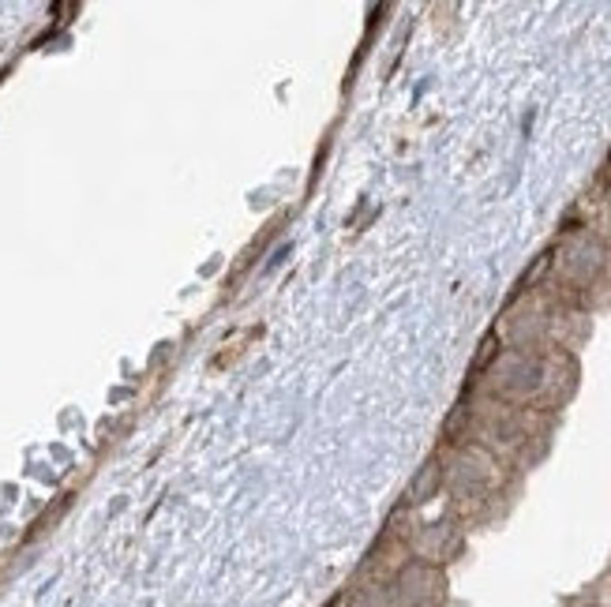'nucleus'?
I'll return each instance as SVG.
<instances>
[{
  "instance_id": "f257e3e1",
  "label": "nucleus",
  "mask_w": 611,
  "mask_h": 607,
  "mask_svg": "<svg viewBox=\"0 0 611 607\" xmlns=\"http://www.w3.org/2000/svg\"><path fill=\"white\" fill-rule=\"evenodd\" d=\"M578 383V364L567 349H503L484 368V387L492 401L518 409H559Z\"/></svg>"
},
{
  "instance_id": "f03ea898",
  "label": "nucleus",
  "mask_w": 611,
  "mask_h": 607,
  "mask_svg": "<svg viewBox=\"0 0 611 607\" xmlns=\"http://www.w3.org/2000/svg\"><path fill=\"white\" fill-rule=\"evenodd\" d=\"M390 607H443L446 603V574L439 566H428L409 559L387 581Z\"/></svg>"
},
{
  "instance_id": "7ed1b4c3",
  "label": "nucleus",
  "mask_w": 611,
  "mask_h": 607,
  "mask_svg": "<svg viewBox=\"0 0 611 607\" xmlns=\"http://www.w3.org/2000/svg\"><path fill=\"white\" fill-rule=\"evenodd\" d=\"M607 244L593 233H578L570 237L563 247H559V259H555V270L559 277L570 285V289H597L600 274L607 270Z\"/></svg>"
},
{
  "instance_id": "20e7f679",
  "label": "nucleus",
  "mask_w": 611,
  "mask_h": 607,
  "mask_svg": "<svg viewBox=\"0 0 611 607\" xmlns=\"http://www.w3.org/2000/svg\"><path fill=\"white\" fill-rule=\"evenodd\" d=\"M405 551H409V559L417 563H428V566H446L457 551H462L465 537H462V525L457 521H424L417 528H409V533L401 537Z\"/></svg>"
},
{
  "instance_id": "39448f33",
  "label": "nucleus",
  "mask_w": 611,
  "mask_h": 607,
  "mask_svg": "<svg viewBox=\"0 0 611 607\" xmlns=\"http://www.w3.org/2000/svg\"><path fill=\"white\" fill-rule=\"evenodd\" d=\"M570 607H597L593 600H578V603H570Z\"/></svg>"
},
{
  "instance_id": "423d86ee",
  "label": "nucleus",
  "mask_w": 611,
  "mask_h": 607,
  "mask_svg": "<svg viewBox=\"0 0 611 607\" xmlns=\"http://www.w3.org/2000/svg\"><path fill=\"white\" fill-rule=\"evenodd\" d=\"M604 218H607V233H611V199H607V214Z\"/></svg>"
}]
</instances>
